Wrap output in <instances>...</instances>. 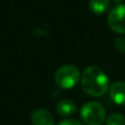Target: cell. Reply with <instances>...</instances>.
I'll use <instances>...</instances> for the list:
<instances>
[{
  "label": "cell",
  "mask_w": 125,
  "mask_h": 125,
  "mask_svg": "<svg viewBox=\"0 0 125 125\" xmlns=\"http://www.w3.org/2000/svg\"><path fill=\"white\" fill-rule=\"evenodd\" d=\"M109 78L98 66H89L81 75L82 90L90 97H102L109 90Z\"/></svg>",
  "instance_id": "obj_1"
},
{
  "label": "cell",
  "mask_w": 125,
  "mask_h": 125,
  "mask_svg": "<svg viewBox=\"0 0 125 125\" xmlns=\"http://www.w3.org/2000/svg\"><path fill=\"white\" fill-rule=\"evenodd\" d=\"M80 117L86 125H102L105 120V109L99 102H87L80 110Z\"/></svg>",
  "instance_id": "obj_2"
},
{
  "label": "cell",
  "mask_w": 125,
  "mask_h": 125,
  "mask_svg": "<svg viewBox=\"0 0 125 125\" xmlns=\"http://www.w3.org/2000/svg\"><path fill=\"white\" fill-rule=\"evenodd\" d=\"M81 79L79 69L73 65H65L58 68L55 73V82L62 89H71Z\"/></svg>",
  "instance_id": "obj_3"
},
{
  "label": "cell",
  "mask_w": 125,
  "mask_h": 125,
  "mask_svg": "<svg viewBox=\"0 0 125 125\" xmlns=\"http://www.w3.org/2000/svg\"><path fill=\"white\" fill-rule=\"evenodd\" d=\"M110 28L119 34H125V4H116L108 15Z\"/></svg>",
  "instance_id": "obj_4"
},
{
  "label": "cell",
  "mask_w": 125,
  "mask_h": 125,
  "mask_svg": "<svg viewBox=\"0 0 125 125\" xmlns=\"http://www.w3.org/2000/svg\"><path fill=\"white\" fill-rule=\"evenodd\" d=\"M31 122L33 125H54L55 119L50 111L45 109H39L32 113Z\"/></svg>",
  "instance_id": "obj_5"
},
{
  "label": "cell",
  "mask_w": 125,
  "mask_h": 125,
  "mask_svg": "<svg viewBox=\"0 0 125 125\" xmlns=\"http://www.w3.org/2000/svg\"><path fill=\"white\" fill-rule=\"evenodd\" d=\"M110 97L117 105H125V82H114L110 88Z\"/></svg>",
  "instance_id": "obj_6"
},
{
  "label": "cell",
  "mask_w": 125,
  "mask_h": 125,
  "mask_svg": "<svg viewBox=\"0 0 125 125\" xmlns=\"http://www.w3.org/2000/svg\"><path fill=\"white\" fill-rule=\"evenodd\" d=\"M56 111L62 116H70L77 112V105L69 99H62L57 103Z\"/></svg>",
  "instance_id": "obj_7"
},
{
  "label": "cell",
  "mask_w": 125,
  "mask_h": 125,
  "mask_svg": "<svg viewBox=\"0 0 125 125\" xmlns=\"http://www.w3.org/2000/svg\"><path fill=\"white\" fill-rule=\"evenodd\" d=\"M110 7V0H90L89 1V8L97 15H102L105 12H108Z\"/></svg>",
  "instance_id": "obj_8"
},
{
  "label": "cell",
  "mask_w": 125,
  "mask_h": 125,
  "mask_svg": "<svg viewBox=\"0 0 125 125\" xmlns=\"http://www.w3.org/2000/svg\"><path fill=\"white\" fill-rule=\"evenodd\" d=\"M105 125H125V117L120 113H112L106 117Z\"/></svg>",
  "instance_id": "obj_9"
},
{
  "label": "cell",
  "mask_w": 125,
  "mask_h": 125,
  "mask_svg": "<svg viewBox=\"0 0 125 125\" xmlns=\"http://www.w3.org/2000/svg\"><path fill=\"white\" fill-rule=\"evenodd\" d=\"M114 47L121 53L125 52V39L124 37H116V39H115Z\"/></svg>",
  "instance_id": "obj_10"
},
{
  "label": "cell",
  "mask_w": 125,
  "mask_h": 125,
  "mask_svg": "<svg viewBox=\"0 0 125 125\" xmlns=\"http://www.w3.org/2000/svg\"><path fill=\"white\" fill-rule=\"evenodd\" d=\"M58 125H82V123L75 119H67V120L61 121L58 123Z\"/></svg>",
  "instance_id": "obj_11"
},
{
  "label": "cell",
  "mask_w": 125,
  "mask_h": 125,
  "mask_svg": "<svg viewBox=\"0 0 125 125\" xmlns=\"http://www.w3.org/2000/svg\"><path fill=\"white\" fill-rule=\"evenodd\" d=\"M113 2H115V3L117 4H122V2H123V0H112Z\"/></svg>",
  "instance_id": "obj_12"
}]
</instances>
